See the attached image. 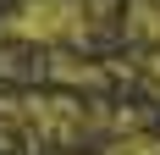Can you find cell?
Segmentation results:
<instances>
[{
    "label": "cell",
    "instance_id": "cell-1",
    "mask_svg": "<svg viewBox=\"0 0 160 155\" xmlns=\"http://www.w3.org/2000/svg\"><path fill=\"white\" fill-rule=\"evenodd\" d=\"M6 33L33 39V45H83L88 33V6L83 0H22L6 17Z\"/></svg>",
    "mask_w": 160,
    "mask_h": 155
},
{
    "label": "cell",
    "instance_id": "cell-2",
    "mask_svg": "<svg viewBox=\"0 0 160 155\" xmlns=\"http://www.w3.org/2000/svg\"><path fill=\"white\" fill-rule=\"evenodd\" d=\"M17 116L28 122L33 139H44V144H72L83 133H94V105H83L72 94H22Z\"/></svg>",
    "mask_w": 160,
    "mask_h": 155
},
{
    "label": "cell",
    "instance_id": "cell-3",
    "mask_svg": "<svg viewBox=\"0 0 160 155\" xmlns=\"http://www.w3.org/2000/svg\"><path fill=\"white\" fill-rule=\"evenodd\" d=\"M127 39L160 50V0H127Z\"/></svg>",
    "mask_w": 160,
    "mask_h": 155
},
{
    "label": "cell",
    "instance_id": "cell-4",
    "mask_svg": "<svg viewBox=\"0 0 160 155\" xmlns=\"http://www.w3.org/2000/svg\"><path fill=\"white\" fill-rule=\"evenodd\" d=\"M111 155H160V139L144 133V127H132V133H116L111 139Z\"/></svg>",
    "mask_w": 160,
    "mask_h": 155
}]
</instances>
